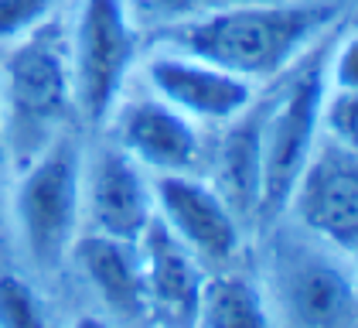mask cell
<instances>
[{
  "label": "cell",
  "mask_w": 358,
  "mask_h": 328,
  "mask_svg": "<svg viewBox=\"0 0 358 328\" xmlns=\"http://www.w3.org/2000/svg\"><path fill=\"white\" fill-rule=\"evenodd\" d=\"M341 21V7L328 0H273L229 4L194 11L192 18L154 31V48L205 58L225 72L256 82L280 79Z\"/></svg>",
  "instance_id": "obj_1"
},
{
  "label": "cell",
  "mask_w": 358,
  "mask_h": 328,
  "mask_svg": "<svg viewBox=\"0 0 358 328\" xmlns=\"http://www.w3.org/2000/svg\"><path fill=\"white\" fill-rule=\"evenodd\" d=\"M0 109L3 161L10 171H21L58 134L72 130L76 93L65 25L58 18L0 48Z\"/></svg>",
  "instance_id": "obj_2"
},
{
  "label": "cell",
  "mask_w": 358,
  "mask_h": 328,
  "mask_svg": "<svg viewBox=\"0 0 358 328\" xmlns=\"http://www.w3.org/2000/svg\"><path fill=\"white\" fill-rule=\"evenodd\" d=\"M83 140L65 130L14 171L17 182L7 212L34 271H58L83 233Z\"/></svg>",
  "instance_id": "obj_3"
},
{
  "label": "cell",
  "mask_w": 358,
  "mask_h": 328,
  "mask_svg": "<svg viewBox=\"0 0 358 328\" xmlns=\"http://www.w3.org/2000/svg\"><path fill=\"white\" fill-rule=\"evenodd\" d=\"M328 48L331 34L303 55L287 79L263 96V195L259 219L287 212L290 191L301 178L307 158L321 140V109L328 96Z\"/></svg>",
  "instance_id": "obj_4"
},
{
  "label": "cell",
  "mask_w": 358,
  "mask_h": 328,
  "mask_svg": "<svg viewBox=\"0 0 358 328\" xmlns=\"http://www.w3.org/2000/svg\"><path fill=\"white\" fill-rule=\"evenodd\" d=\"M76 116L106 127L140 62V27L123 0H79L65 27Z\"/></svg>",
  "instance_id": "obj_5"
},
{
  "label": "cell",
  "mask_w": 358,
  "mask_h": 328,
  "mask_svg": "<svg viewBox=\"0 0 358 328\" xmlns=\"http://www.w3.org/2000/svg\"><path fill=\"white\" fill-rule=\"evenodd\" d=\"M287 212L321 243L358 257V154L321 134L290 191Z\"/></svg>",
  "instance_id": "obj_6"
},
{
  "label": "cell",
  "mask_w": 358,
  "mask_h": 328,
  "mask_svg": "<svg viewBox=\"0 0 358 328\" xmlns=\"http://www.w3.org/2000/svg\"><path fill=\"white\" fill-rule=\"evenodd\" d=\"M154 212L167 229L192 250L201 264H229L243 250V219L222 198L212 182L194 171L154 175Z\"/></svg>",
  "instance_id": "obj_7"
},
{
  "label": "cell",
  "mask_w": 358,
  "mask_h": 328,
  "mask_svg": "<svg viewBox=\"0 0 358 328\" xmlns=\"http://www.w3.org/2000/svg\"><path fill=\"white\" fill-rule=\"evenodd\" d=\"M154 189L147 171L116 144L99 147L83 168V222L89 233L137 243L154 222Z\"/></svg>",
  "instance_id": "obj_8"
},
{
  "label": "cell",
  "mask_w": 358,
  "mask_h": 328,
  "mask_svg": "<svg viewBox=\"0 0 358 328\" xmlns=\"http://www.w3.org/2000/svg\"><path fill=\"white\" fill-rule=\"evenodd\" d=\"M143 79L157 100L194 123H229L252 103V86L219 65L185 52L157 48L143 58Z\"/></svg>",
  "instance_id": "obj_9"
},
{
  "label": "cell",
  "mask_w": 358,
  "mask_h": 328,
  "mask_svg": "<svg viewBox=\"0 0 358 328\" xmlns=\"http://www.w3.org/2000/svg\"><path fill=\"white\" fill-rule=\"evenodd\" d=\"M116 147L134 158L147 175H181L194 171L201 158V134L192 116L167 107L164 100L140 96L120 103L110 116Z\"/></svg>",
  "instance_id": "obj_10"
},
{
  "label": "cell",
  "mask_w": 358,
  "mask_h": 328,
  "mask_svg": "<svg viewBox=\"0 0 358 328\" xmlns=\"http://www.w3.org/2000/svg\"><path fill=\"white\" fill-rule=\"evenodd\" d=\"M137 250L150 322L157 328H194L205 277H208L205 264L157 216L143 229Z\"/></svg>",
  "instance_id": "obj_11"
},
{
  "label": "cell",
  "mask_w": 358,
  "mask_h": 328,
  "mask_svg": "<svg viewBox=\"0 0 358 328\" xmlns=\"http://www.w3.org/2000/svg\"><path fill=\"white\" fill-rule=\"evenodd\" d=\"M83 271L92 294L103 301L106 318L116 325H147V291H143V267H140L137 243L113 240L103 233H79L69 253Z\"/></svg>",
  "instance_id": "obj_12"
},
{
  "label": "cell",
  "mask_w": 358,
  "mask_h": 328,
  "mask_svg": "<svg viewBox=\"0 0 358 328\" xmlns=\"http://www.w3.org/2000/svg\"><path fill=\"white\" fill-rule=\"evenodd\" d=\"M225 134L215 154V191L232 205L239 219H259L263 195V100L252 96L239 116L222 123Z\"/></svg>",
  "instance_id": "obj_13"
},
{
  "label": "cell",
  "mask_w": 358,
  "mask_h": 328,
  "mask_svg": "<svg viewBox=\"0 0 358 328\" xmlns=\"http://www.w3.org/2000/svg\"><path fill=\"white\" fill-rule=\"evenodd\" d=\"M352 301H355L352 280L328 257L307 253L287 267V304L301 325L338 328L348 318Z\"/></svg>",
  "instance_id": "obj_14"
},
{
  "label": "cell",
  "mask_w": 358,
  "mask_h": 328,
  "mask_svg": "<svg viewBox=\"0 0 358 328\" xmlns=\"http://www.w3.org/2000/svg\"><path fill=\"white\" fill-rule=\"evenodd\" d=\"M194 328H276L263 291L239 273L205 277Z\"/></svg>",
  "instance_id": "obj_15"
},
{
  "label": "cell",
  "mask_w": 358,
  "mask_h": 328,
  "mask_svg": "<svg viewBox=\"0 0 358 328\" xmlns=\"http://www.w3.org/2000/svg\"><path fill=\"white\" fill-rule=\"evenodd\" d=\"M0 328H55L38 287L14 271H0Z\"/></svg>",
  "instance_id": "obj_16"
},
{
  "label": "cell",
  "mask_w": 358,
  "mask_h": 328,
  "mask_svg": "<svg viewBox=\"0 0 358 328\" xmlns=\"http://www.w3.org/2000/svg\"><path fill=\"white\" fill-rule=\"evenodd\" d=\"M62 0H0V48L28 38L58 18Z\"/></svg>",
  "instance_id": "obj_17"
},
{
  "label": "cell",
  "mask_w": 358,
  "mask_h": 328,
  "mask_svg": "<svg viewBox=\"0 0 358 328\" xmlns=\"http://www.w3.org/2000/svg\"><path fill=\"white\" fill-rule=\"evenodd\" d=\"M321 134L358 154V93L328 89L321 109Z\"/></svg>",
  "instance_id": "obj_18"
},
{
  "label": "cell",
  "mask_w": 358,
  "mask_h": 328,
  "mask_svg": "<svg viewBox=\"0 0 358 328\" xmlns=\"http://www.w3.org/2000/svg\"><path fill=\"white\" fill-rule=\"evenodd\" d=\"M328 89L358 93V27L331 41L328 48Z\"/></svg>",
  "instance_id": "obj_19"
},
{
  "label": "cell",
  "mask_w": 358,
  "mask_h": 328,
  "mask_svg": "<svg viewBox=\"0 0 358 328\" xmlns=\"http://www.w3.org/2000/svg\"><path fill=\"white\" fill-rule=\"evenodd\" d=\"M127 11L134 14L137 27H167L174 21H185L198 11L201 0H123Z\"/></svg>",
  "instance_id": "obj_20"
},
{
  "label": "cell",
  "mask_w": 358,
  "mask_h": 328,
  "mask_svg": "<svg viewBox=\"0 0 358 328\" xmlns=\"http://www.w3.org/2000/svg\"><path fill=\"white\" fill-rule=\"evenodd\" d=\"M69 328H120V325L113 318H106V315H79Z\"/></svg>",
  "instance_id": "obj_21"
},
{
  "label": "cell",
  "mask_w": 358,
  "mask_h": 328,
  "mask_svg": "<svg viewBox=\"0 0 358 328\" xmlns=\"http://www.w3.org/2000/svg\"><path fill=\"white\" fill-rule=\"evenodd\" d=\"M0 171H3V164H0ZM3 216H7V195H3V185H0V226H3Z\"/></svg>",
  "instance_id": "obj_22"
},
{
  "label": "cell",
  "mask_w": 358,
  "mask_h": 328,
  "mask_svg": "<svg viewBox=\"0 0 358 328\" xmlns=\"http://www.w3.org/2000/svg\"><path fill=\"white\" fill-rule=\"evenodd\" d=\"M0 164L7 168V161H3V109H0Z\"/></svg>",
  "instance_id": "obj_23"
}]
</instances>
